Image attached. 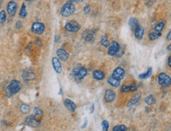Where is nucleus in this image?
Returning a JSON list of instances; mask_svg holds the SVG:
<instances>
[{
    "label": "nucleus",
    "instance_id": "1",
    "mask_svg": "<svg viewBox=\"0 0 171 131\" xmlns=\"http://www.w3.org/2000/svg\"><path fill=\"white\" fill-rule=\"evenodd\" d=\"M21 88V82L18 80L13 79L9 83V85L6 88V94L7 97H11L13 95L17 94Z\"/></svg>",
    "mask_w": 171,
    "mask_h": 131
},
{
    "label": "nucleus",
    "instance_id": "2",
    "mask_svg": "<svg viewBox=\"0 0 171 131\" xmlns=\"http://www.w3.org/2000/svg\"><path fill=\"white\" fill-rule=\"evenodd\" d=\"M75 10L76 7L73 4V2L68 1L62 6V7L60 9V14L64 17H69L75 12Z\"/></svg>",
    "mask_w": 171,
    "mask_h": 131
},
{
    "label": "nucleus",
    "instance_id": "3",
    "mask_svg": "<svg viewBox=\"0 0 171 131\" xmlns=\"http://www.w3.org/2000/svg\"><path fill=\"white\" fill-rule=\"evenodd\" d=\"M158 83L160 87H169L171 84V79L169 75L164 72H161L158 75Z\"/></svg>",
    "mask_w": 171,
    "mask_h": 131
},
{
    "label": "nucleus",
    "instance_id": "4",
    "mask_svg": "<svg viewBox=\"0 0 171 131\" xmlns=\"http://www.w3.org/2000/svg\"><path fill=\"white\" fill-rule=\"evenodd\" d=\"M65 29L69 32L76 33L80 29V25L75 21H69L65 25Z\"/></svg>",
    "mask_w": 171,
    "mask_h": 131
},
{
    "label": "nucleus",
    "instance_id": "5",
    "mask_svg": "<svg viewBox=\"0 0 171 131\" xmlns=\"http://www.w3.org/2000/svg\"><path fill=\"white\" fill-rule=\"evenodd\" d=\"M31 31H32V32L36 34V35H42L45 31L44 24L41 23V22L33 23L31 27Z\"/></svg>",
    "mask_w": 171,
    "mask_h": 131
},
{
    "label": "nucleus",
    "instance_id": "6",
    "mask_svg": "<svg viewBox=\"0 0 171 131\" xmlns=\"http://www.w3.org/2000/svg\"><path fill=\"white\" fill-rule=\"evenodd\" d=\"M21 76L23 78V79L25 81H32L36 79V73L31 68H25L22 72Z\"/></svg>",
    "mask_w": 171,
    "mask_h": 131
},
{
    "label": "nucleus",
    "instance_id": "7",
    "mask_svg": "<svg viewBox=\"0 0 171 131\" xmlns=\"http://www.w3.org/2000/svg\"><path fill=\"white\" fill-rule=\"evenodd\" d=\"M17 9V4L16 2L10 1V2H8V4H7V10L8 14H9L11 17L15 16Z\"/></svg>",
    "mask_w": 171,
    "mask_h": 131
},
{
    "label": "nucleus",
    "instance_id": "8",
    "mask_svg": "<svg viewBox=\"0 0 171 131\" xmlns=\"http://www.w3.org/2000/svg\"><path fill=\"white\" fill-rule=\"evenodd\" d=\"M125 72L124 69L122 68H120V67H117L113 72L112 77L121 81L125 77Z\"/></svg>",
    "mask_w": 171,
    "mask_h": 131
},
{
    "label": "nucleus",
    "instance_id": "9",
    "mask_svg": "<svg viewBox=\"0 0 171 131\" xmlns=\"http://www.w3.org/2000/svg\"><path fill=\"white\" fill-rule=\"evenodd\" d=\"M83 38L87 42H93L95 39V35H96V31L87 29L83 32Z\"/></svg>",
    "mask_w": 171,
    "mask_h": 131
},
{
    "label": "nucleus",
    "instance_id": "10",
    "mask_svg": "<svg viewBox=\"0 0 171 131\" xmlns=\"http://www.w3.org/2000/svg\"><path fill=\"white\" fill-rule=\"evenodd\" d=\"M120 46L118 44V42L117 41H113L111 42V45L109 47V49H108V54L110 56H115L116 54L117 53V51L119 50Z\"/></svg>",
    "mask_w": 171,
    "mask_h": 131
},
{
    "label": "nucleus",
    "instance_id": "11",
    "mask_svg": "<svg viewBox=\"0 0 171 131\" xmlns=\"http://www.w3.org/2000/svg\"><path fill=\"white\" fill-rule=\"evenodd\" d=\"M116 98V94L115 92L112 89H107V91L105 93V96H104V99L107 103H111L114 101Z\"/></svg>",
    "mask_w": 171,
    "mask_h": 131
},
{
    "label": "nucleus",
    "instance_id": "12",
    "mask_svg": "<svg viewBox=\"0 0 171 131\" xmlns=\"http://www.w3.org/2000/svg\"><path fill=\"white\" fill-rule=\"evenodd\" d=\"M56 54L58 56V58L61 61H67L70 57V54L66 49H58L56 51Z\"/></svg>",
    "mask_w": 171,
    "mask_h": 131
},
{
    "label": "nucleus",
    "instance_id": "13",
    "mask_svg": "<svg viewBox=\"0 0 171 131\" xmlns=\"http://www.w3.org/2000/svg\"><path fill=\"white\" fill-rule=\"evenodd\" d=\"M52 65H53V68L54 70L56 72V73L60 74L62 71V64L59 61V59L58 57H53L52 58Z\"/></svg>",
    "mask_w": 171,
    "mask_h": 131
},
{
    "label": "nucleus",
    "instance_id": "14",
    "mask_svg": "<svg viewBox=\"0 0 171 131\" xmlns=\"http://www.w3.org/2000/svg\"><path fill=\"white\" fill-rule=\"evenodd\" d=\"M64 105L68 109L69 112H74L76 109H77L76 104L74 103L73 101H71V100H70V99L68 98L65 99V101H64Z\"/></svg>",
    "mask_w": 171,
    "mask_h": 131
},
{
    "label": "nucleus",
    "instance_id": "15",
    "mask_svg": "<svg viewBox=\"0 0 171 131\" xmlns=\"http://www.w3.org/2000/svg\"><path fill=\"white\" fill-rule=\"evenodd\" d=\"M87 74H88V71H87L86 68L85 67H81L78 72L76 73V75L74 76H75L76 80L78 81V82H80L86 76Z\"/></svg>",
    "mask_w": 171,
    "mask_h": 131
},
{
    "label": "nucleus",
    "instance_id": "16",
    "mask_svg": "<svg viewBox=\"0 0 171 131\" xmlns=\"http://www.w3.org/2000/svg\"><path fill=\"white\" fill-rule=\"evenodd\" d=\"M26 122H27V123H28L30 127H38L40 125V122H41V121L37 120L33 115H31L26 119Z\"/></svg>",
    "mask_w": 171,
    "mask_h": 131
},
{
    "label": "nucleus",
    "instance_id": "17",
    "mask_svg": "<svg viewBox=\"0 0 171 131\" xmlns=\"http://www.w3.org/2000/svg\"><path fill=\"white\" fill-rule=\"evenodd\" d=\"M92 76L96 80H98V81H100V80H103L105 77V74L103 72V71L101 70H95L92 72Z\"/></svg>",
    "mask_w": 171,
    "mask_h": 131
},
{
    "label": "nucleus",
    "instance_id": "18",
    "mask_svg": "<svg viewBox=\"0 0 171 131\" xmlns=\"http://www.w3.org/2000/svg\"><path fill=\"white\" fill-rule=\"evenodd\" d=\"M137 87L135 84H131L129 86H127V85H124L122 86V88H121V91L124 92V93H127V92H134L136 91Z\"/></svg>",
    "mask_w": 171,
    "mask_h": 131
},
{
    "label": "nucleus",
    "instance_id": "19",
    "mask_svg": "<svg viewBox=\"0 0 171 131\" xmlns=\"http://www.w3.org/2000/svg\"><path fill=\"white\" fill-rule=\"evenodd\" d=\"M134 31H135V37L139 40L142 39L143 34H144V29H143V27L139 25Z\"/></svg>",
    "mask_w": 171,
    "mask_h": 131
},
{
    "label": "nucleus",
    "instance_id": "20",
    "mask_svg": "<svg viewBox=\"0 0 171 131\" xmlns=\"http://www.w3.org/2000/svg\"><path fill=\"white\" fill-rule=\"evenodd\" d=\"M107 82L113 87H118L120 86V84H121V81H120V80L116 79L114 78H113L112 76L108 78Z\"/></svg>",
    "mask_w": 171,
    "mask_h": 131
},
{
    "label": "nucleus",
    "instance_id": "21",
    "mask_svg": "<svg viewBox=\"0 0 171 131\" xmlns=\"http://www.w3.org/2000/svg\"><path fill=\"white\" fill-rule=\"evenodd\" d=\"M33 115L37 120H40V121H41V119H42V116H43L42 110H41V109H40V108H35L34 109H33Z\"/></svg>",
    "mask_w": 171,
    "mask_h": 131
},
{
    "label": "nucleus",
    "instance_id": "22",
    "mask_svg": "<svg viewBox=\"0 0 171 131\" xmlns=\"http://www.w3.org/2000/svg\"><path fill=\"white\" fill-rule=\"evenodd\" d=\"M151 74H152V68H148V70L146 71L145 72L139 75L138 77L140 79H146L150 77Z\"/></svg>",
    "mask_w": 171,
    "mask_h": 131
},
{
    "label": "nucleus",
    "instance_id": "23",
    "mask_svg": "<svg viewBox=\"0 0 171 131\" xmlns=\"http://www.w3.org/2000/svg\"><path fill=\"white\" fill-rule=\"evenodd\" d=\"M129 25L132 30H135L139 26V21L136 18H130L129 20Z\"/></svg>",
    "mask_w": 171,
    "mask_h": 131
},
{
    "label": "nucleus",
    "instance_id": "24",
    "mask_svg": "<svg viewBox=\"0 0 171 131\" xmlns=\"http://www.w3.org/2000/svg\"><path fill=\"white\" fill-rule=\"evenodd\" d=\"M162 36V33L161 31H154V32H151L148 35V38L151 41H154L155 39H158L159 38Z\"/></svg>",
    "mask_w": 171,
    "mask_h": 131
},
{
    "label": "nucleus",
    "instance_id": "25",
    "mask_svg": "<svg viewBox=\"0 0 171 131\" xmlns=\"http://www.w3.org/2000/svg\"><path fill=\"white\" fill-rule=\"evenodd\" d=\"M144 102L148 105H153L156 102V100H155V97L153 96V95H148L144 99Z\"/></svg>",
    "mask_w": 171,
    "mask_h": 131
},
{
    "label": "nucleus",
    "instance_id": "26",
    "mask_svg": "<svg viewBox=\"0 0 171 131\" xmlns=\"http://www.w3.org/2000/svg\"><path fill=\"white\" fill-rule=\"evenodd\" d=\"M27 14H28V12H27V9H26V6L25 3H23L21 7V9H20L19 16L21 18H25L26 16H27Z\"/></svg>",
    "mask_w": 171,
    "mask_h": 131
},
{
    "label": "nucleus",
    "instance_id": "27",
    "mask_svg": "<svg viewBox=\"0 0 171 131\" xmlns=\"http://www.w3.org/2000/svg\"><path fill=\"white\" fill-rule=\"evenodd\" d=\"M141 99V94H136V96H134L132 100L130 101V102H129V105H128V107H132V106L135 105L136 104L138 103V101H140Z\"/></svg>",
    "mask_w": 171,
    "mask_h": 131
},
{
    "label": "nucleus",
    "instance_id": "28",
    "mask_svg": "<svg viewBox=\"0 0 171 131\" xmlns=\"http://www.w3.org/2000/svg\"><path fill=\"white\" fill-rule=\"evenodd\" d=\"M20 110L23 114H28L29 112V111H30V107L27 104H23V105H21Z\"/></svg>",
    "mask_w": 171,
    "mask_h": 131
},
{
    "label": "nucleus",
    "instance_id": "29",
    "mask_svg": "<svg viewBox=\"0 0 171 131\" xmlns=\"http://www.w3.org/2000/svg\"><path fill=\"white\" fill-rule=\"evenodd\" d=\"M100 42H101V45L103 46V47H110V41L107 39V36H103V37L101 38V40H100Z\"/></svg>",
    "mask_w": 171,
    "mask_h": 131
},
{
    "label": "nucleus",
    "instance_id": "30",
    "mask_svg": "<svg viewBox=\"0 0 171 131\" xmlns=\"http://www.w3.org/2000/svg\"><path fill=\"white\" fill-rule=\"evenodd\" d=\"M165 24H166V21H161V22H159V23L157 24L155 26V30L156 31H161L163 29V28H164Z\"/></svg>",
    "mask_w": 171,
    "mask_h": 131
},
{
    "label": "nucleus",
    "instance_id": "31",
    "mask_svg": "<svg viewBox=\"0 0 171 131\" xmlns=\"http://www.w3.org/2000/svg\"><path fill=\"white\" fill-rule=\"evenodd\" d=\"M7 21V13L5 10H1L0 12V23L4 24Z\"/></svg>",
    "mask_w": 171,
    "mask_h": 131
},
{
    "label": "nucleus",
    "instance_id": "32",
    "mask_svg": "<svg viewBox=\"0 0 171 131\" xmlns=\"http://www.w3.org/2000/svg\"><path fill=\"white\" fill-rule=\"evenodd\" d=\"M127 130V127L125 125H119L116 126L113 128V131H125Z\"/></svg>",
    "mask_w": 171,
    "mask_h": 131
},
{
    "label": "nucleus",
    "instance_id": "33",
    "mask_svg": "<svg viewBox=\"0 0 171 131\" xmlns=\"http://www.w3.org/2000/svg\"><path fill=\"white\" fill-rule=\"evenodd\" d=\"M101 126H102V130L103 131H107L109 129V122L107 120H103Z\"/></svg>",
    "mask_w": 171,
    "mask_h": 131
},
{
    "label": "nucleus",
    "instance_id": "34",
    "mask_svg": "<svg viewBox=\"0 0 171 131\" xmlns=\"http://www.w3.org/2000/svg\"><path fill=\"white\" fill-rule=\"evenodd\" d=\"M81 68V66L80 65H76L75 67H74V68H73V70H72V72H71V75H75L76 73L78 72V71H79V69Z\"/></svg>",
    "mask_w": 171,
    "mask_h": 131
},
{
    "label": "nucleus",
    "instance_id": "35",
    "mask_svg": "<svg viewBox=\"0 0 171 131\" xmlns=\"http://www.w3.org/2000/svg\"><path fill=\"white\" fill-rule=\"evenodd\" d=\"M91 11V7H90V5L89 4H86L84 7V13L85 14H88L89 12Z\"/></svg>",
    "mask_w": 171,
    "mask_h": 131
},
{
    "label": "nucleus",
    "instance_id": "36",
    "mask_svg": "<svg viewBox=\"0 0 171 131\" xmlns=\"http://www.w3.org/2000/svg\"><path fill=\"white\" fill-rule=\"evenodd\" d=\"M15 27H16V28H17V29H20V28H21V27H22V24H21V21H17L16 24H15Z\"/></svg>",
    "mask_w": 171,
    "mask_h": 131
},
{
    "label": "nucleus",
    "instance_id": "37",
    "mask_svg": "<svg viewBox=\"0 0 171 131\" xmlns=\"http://www.w3.org/2000/svg\"><path fill=\"white\" fill-rule=\"evenodd\" d=\"M59 39H60V36H59V35H56L55 36H54V42H59Z\"/></svg>",
    "mask_w": 171,
    "mask_h": 131
},
{
    "label": "nucleus",
    "instance_id": "38",
    "mask_svg": "<svg viewBox=\"0 0 171 131\" xmlns=\"http://www.w3.org/2000/svg\"><path fill=\"white\" fill-rule=\"evenodd\" d=\"M71 2H84V0H68Z\"/></svg>",
    "mask_w": 171,
    "mask_h": 131
},
{
    "label": "nucleus",
    "instance_id": "39",
    "mask_svg": "<svg viewBox=\"0 0 171 131\" xmlns=\"http://www.w3.org/2000/svg\"><path fill=\"white\" fill-rule=\"evenodd\" d=\"M167 40H168V41H170L171 40V31H170L169 33H168V35H167Z\"/></svg>",
    "mask_w": 171,
    "mask_h": 131
},
{
    "label": "nucleus",
    "instance_id": "40",
    "mask_svg": "<svg viewBox=\"0 0 171 131\" xmlns=\"http://www.w3.org/2000/svg\"><path fill=\"white\" fill-rule=\"evenodd\" d=\"M94 112V104H91V107H90V113H93Z\"/></svg>",
    "mask_w": 171,
    "mask_h": 131
},
{
    "label": "nucleus",
    "instance_id": "41",
    "mask_svg": "<svg viewBox=\"0 0 171 131\" xmlns=\"http://www.w3.org/2000/svg\"><path fill=\"white\" fill-rule=\"evenodd\" d=\"M168 65H169V67H171V57L170 56L168 57Z\"/></svg>",
    "mask_w": 171,
    "mask_h": 131
},
{
    "label": "nucleus",
    "instance_id": "42",
    "mask_svg": "<svg viewBox=\"0 0 171 131\" xmlns=\"http://www.w3.org/2000/svg\"><path fill=\"white\" fill-rule=\"evenodd\" d=\"M84 122H85V123H84V125H83L82 127H81V128H85V127H86V126H87V122H88V120H86Z\"/></svg>",
    "mask_w": 171,
    "mask_h": 131
},
{
    "label": "nucleus",
    "instance_id": "43",
    "mask_svg": "<svg viewBox=\"0 0 171 131\" xmlns=\"http://www.w3.org/2000/svg\"><path fill=\"white\" fill-rule=\"evenodd\" d=\"M26 2H32V1H34V0H25Z\"/></svg>",
    "mask_w": 171,
    "mask_h": 131
},
{
    "label": "nucleus",
    "instance_id": "44",
    "mask_svg": "<svg viewBox=\"0 0 171 131\" xmlns=\"http://www.w3.org/2000/svg\"><path fill=\"white\" fill-rule=\"evenodd\" d=\"M170 45L169 47H168V49H169V51H170V49H171V48H170Z\"/></svg>",
    "mask_w": 171,
    "mask_h": 131
}]
</instances>
